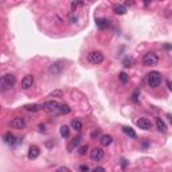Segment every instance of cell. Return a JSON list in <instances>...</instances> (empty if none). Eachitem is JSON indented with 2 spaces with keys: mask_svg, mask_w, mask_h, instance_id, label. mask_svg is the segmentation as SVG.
Here are the masks:
<instances>
[{
  "mask_svg": "<svg viewBox=\"0 0 172 172\" xmlns=\"http://www.w3.org/2000/svg\"><path fill=\"white\" fill-rule=\"evenodd\" d=\"M160 82H161V74L159 71H151L149 74H148V85L151 87H157L160 85Z\"/></svg>",
  "mask_w": 172,
  "mask_h": 172,
  "instance_id": "4",
  "label": "cell"
},
{
  "mask_svg": "<svg viewBox=\"0 0 172 172\" xmlns=\"http://www.w3.org/2000/svg\"><path fill=\"white\" fill-rule=\"evenodd\" d=\"M63 69H65V65H63V62L59 61V62L52 63L50 67H48V73L51 75H59L63 71Z\"/></svg>",
  "mask_w": 172,
  "mask_h": 172,
  "instance_id": "6",
  "label": "cell"
},
{
  "mask_svg": "<svg viewBox=\"0 0 172 172\" xmlns=\"http://www.w3.org/2000/svg\"><path fill=\"white\" fill-rule=\"evenodd\" d=\"M147 147H148V143H147V141H144V143H143V148H144V149H145V148H147Z\"/></svg>",
  "mask_w": 172,
  "mask_h": 172,
  "instance_id": "34",
  "label": "cell"
},
{
  "mask_svg": "<svg viewBox=\"0 0 172 172\" xmlns=\"http://www.w3.org/2000/svg\"><path fill=\"white\" fill-rule=\"evenodd\" d=\"M157 62H159V58H157V55L155 52H148V54H145L143 58L144 66H155V65H157Z\"/></svg>",
  "mask_w": 172,
  "mask_h": 172,
  "instance_id": "5",
  "label": "cell"
},
{
  "mask_svg": "<svg viewBox=\"0 0 172 172\" xmlns=\"http://www.w3.org/2000/svg\"><path fill=\"white\" fill-rule=\"evenodd\" d=\"M10 125H11V128H13V129H24V126H26V121H24L22 117H15V118H12L11 120Z\"/></svg>",
  "mask_w": 172,
  "mask_h": 172,
  "instance_id": "8",
  "label": "cell"
},
{
  "mask_svg": "<svg viewBox=\"0 0 172 172\" xmlns=\"http://www.w3.org/2000/svg\"><path fill=\"white\" fill-rule=\"evenodd\" d=\"M79 170L82 171V172H87V171H89V167H87V166H85V164H83V166H81V167H79Z\"/></svg>",
  "mask_w": 172,
  "mask_h": 172,
  "instance_id": "31",
  "label": "cell"
},
{
  "mask_svg": "<svg viewBox=\"0 0 172 172\" xmlns=\"http://www.w3.org/2000/svg\"><path fill=\"white\" fill-rule=\"evenodd\" d=\"M70 106L67 104H63V105H61V110H59V114H69L70 113Z\"/></svg>",
  "mask_w": 172,
  "mask_h": 172,
  "instance_id": "22",
  "label": "cell"
},
{
  "mask_svg": "<svg viewBox=\"0 0 172 172\" xmlns=\"http://www.w3.org/2000/svg\"><path fill=\"white\" fill-rule=\"evenodd\" d=\"M71 126H73V129H75L77 132H79L81 129H82V122H81L79 120H73L71 121Z\"/></svg>",
  "mask_w": 172,
  "mask_h": 172,
  "instance_id": "19",
  "label": "cell"
},
{
  "mask_svg": "<svg viewBox=\"0 0 172 172\" xmlns=\"http://www.w3.org/2000/svg\"><path fill=\"white\" fill-rule=\"evenodd\" d=\"M112 141H113V137H112L110 135H102V136H101V139H100L101 145H104V147L110 145Z\"/></svg>",
  "mask_w": 172,
  "mask_h": 172,
  "instance_id": "12",
  "label": "cell"
},
{
  "mask_svg": "<svg viewBox=\"0 0 172 172\" xmlns=\"http://www.w3.org/2000/svg\"><path fill=\"white\" fill-rule=\"evenodd\" d=\"M26 108L29 112H38V110H42V108H40V105H36V104H34V105H26Z\"/></svg>",
  "mask_w": 172,
  "mask_h": 172,
  "instance_id": "20",
  "label": "cell"
},
{
  "mask_svg": "<svg viewBox=\"0 0 172 172\" xmlns=\"http://www.w3.org/2000/svg\"><path fill=\"white\" fill-rule=\"evenodd\" d=\"M118 77H120V81H121L122 83H126V81H128V75H126L124 71H121V73H120V75H118Z\"/></svg>",
  "mask_w": 172,
  "mask_h": 172,
  "instance_id": "25",
  "label": "cell"
},
{
  "mask_svg": "<svg viewBox=\"0 0 172 172\" xmlns=\"http://www.w3.org/2000/svg\"><path fill=\"white\" fill-rule=\"evenodd\" d=\"M86 149H87V147H86V145L81 147V148H79V155H81V156L85 155V153H86Z\"/></svg>",
  "mask_w": 172,
  "mask_h": 172,
  "instance_id": "28",
  "label": "cell"
},
{
  "mask_svg": "<svg viewBox=\"0 0 172 172\" xmlns=\"http://www.w3.org/2000/svg\"><path fill=\"white\" fill-rule=\"evenodd\" d=\"M122 132H124L125 135H128L129 137H132V139L136 137V132L133 131L131 126H122Z\"/></svg>",
  "mask_w": 172,
  "mask_h": 172,
  "instance_id": "17",
  "label": "cell"
},
{
  "mask_svg": "<svg viewBox=\"0 0 172 172\" xmlns=\"http://www.w3.org/2000/svg\"><path fill=\"white\" fill-rule=\"evenodd\" d=\"M59 132H61L62 137H65V139H67L69 135H70V131H69V126L67 125H62L61 129H59Z\"/></svg>",
  "mask_w": 172,
  "mask_h": 172,
  "instance_id": "18",
  "label": "cell"
},
{
  "mask_svg": "<svg viewBox=\"0 0 172 172\" xmlns=\"http://www.w3.org/2000/svg\"><path fill=\"white\" fill-rule=\"evenodd\" d=\"M96 24H97L98 29L104 30V29H106V27L109 26V20L104 19V17H98V19H96Z\"/></svg>",
  "mask_w": 172,
  "mask_h": 172,
  "instance_id": "13",
  "label": "cell"
},
{
  "mask_svg": "<svg viewBox=\"0 0 172 172\" xmlns=\"http://www.w3.org/2000/svg\"><path fill=\"white\" fill-rule=\"evenodd\" d=\"M57 172H71V171H70L67 167H59Z\"/></svg>",
  "mask_w": 172,
  "mask_h": 172,
  "instance_id": "29",
  "label": "cell"
},
{
  "mask_svg": "<svg viewBox=\"0 0 172 172\" xmlns=\"http://www.w3.org/2000/svg\"><path fill=\"white\" fill-rule=\"evenodd\" d=\"M70 20H71V23H74L75 20H77V16H74V15H71V17H70Z\"/></svg>",
  "mask_w": 172,
  "mask_h": 172,
  "instance_id": "33",
  "label": "cell"
},
{
  "mask_svg": "<svg viewBox=\"0 0 172 172\" xmlns=\"http://www.w3.org/2000/svg\"><path fill=\"white\" fill-rule=\"evenodd\" d=\"M121 161H122V167H124V168H125V167H126V160H124V159H122Z\"/></svg>",
  "mask_w": 172,
  "mask_h": 172,
  "instance_id": "35",
  "label": "cell"
},
{
  "mask_svg": "<svg viewBox=\"0 0 172 172\" xmlns=\"http://www.w3.org/2000/svg\"><path fill=\"white\" fill-rule=\"evenodd\" d=\"M92 172H105V168H102V167H96Z\"/></svg>",
  "mask_w": 172,
  "mask_h": 172,
  "instance_id": "30",
  "label": "cell"
},
{
  "mask_svg": "<svg viewBox=\"0 0 172 172\" xmlns=\"http://www.w3.org/2000/svg\"><path fill=\"white\" fill-rule=\"evenodd\" d=\"M87 61L92 65H100L104 61V54L101 51H90L87 54Z\"/></svg>",
  "mask_w": 172,
  "mask_h": 172,
  "instance_id": "3",
  "label": "cell"
},
{
  "mask_svg": "<svg viewBox=\"0 0 172 172\" xmlns=\"http://www.w3.org/2000/svg\"><path fill=\"white\" fill-rule=\"evenodd\" d=\"M136 124H137V126L140 129H144V131H151L152 129V122H151V120H148V118H139L137 121H136Z\"/></svg>",
  "mask_w": 172,
  "mask_h": 172,
  "instance_id": "7",
  "label": "cell"
},
{
  "mask_svg": "<svg viewBox=\"0 0 172 172\" xmlns=\"http://www.w3.org/2000/svg\"><path fill=\"white\" fill-rule=\"evenodd\" d=\"M90 157H92V160H94V161H100L104 157V151L101 148H93L90 151Z\"/></svg>",
  "mask_w": 172,
  "mask_h": 172,
  "instance_id": "9",
  "label": "cell"
},
{
  "mask_svg": "<svg viewBox=\"0 0 172 172\" xmlns=\"http://www.w3.org/2000/svg\"><path fill=\"white\" fill-rule=\"evenodd\" d=\"M83 3L82 2H73L71 3V8H73V11H74V10H77V7H79V6H82Z\"/></svg>",
  "mask_w": 172,
  "mask_h": 172,
  "instance_id": "26",
  "label": "cell"
},
{
  "mask_svg": "<svg viewBox=\"0 0 172 172\" xmlns=\"http://www.w3.org/2000/svg\"><path fill=\"white\" fill-rule=\"evenodd\" d=\"M139 93H140V90L139 89H136L135 92H133V94H132V102H135V104H139Z\"/></svg>",
  "mask_w": 172,
  "mask_h": 172,
  "instance_id": "23",
  "label": "cell"
},
{
  "mask_svg": "<svg viewBox=\"0 0 172 172\" xmlns=\"http://www.w3.org/2000/svg\"><path fill=\"white\" fill-rule=\"evenodd\" d=\"M34 85V75H26L24 78L22 79V89L23 90H27V89H30L31 86Z\"/></svg>",
  "mask_w": 172,
  "mask_h": 172,
  "instance_id": "10",
  "label": "cell"
},
{
  "mask_svg": "<svg viewBox=\"0 0 172 172\" xmlns=\"http://www.w3.org/2000/svg\"><path fill=\"white\" fill-rule=\"evenodd\" d=\"M39 153H40V151L36 145H31L30 149H29V155L27 156H29V159H36V157L39 156Z\"/></svg>",
  "mask_w": 172,
  "mask_h": 172,
  "instance_id": "11",
  "label": "cell"
},
{
  "mask_svg": "<svg viewBox=\"0 0 172 172\" xmlns=\"http://www.w3.org/2000/svg\"><path fill=\"white\" fill-rule=\"evenodd\" d=\"M3 139H4V141H6L7 144H10V145H15V144H16V141H15V140H16V137L12 135L11 132H7Z\"/></svg>",
  "mask_w": 172,
  "mask_h": 172,
  "instance_id": "14",
  "label": "cell"
},
{
  "mask_svg": "<svg viewBox=\"0 0 172 172\" xmlns=\"http://www.w3.org/2000/svg\"><path fill=\"white\" fill-rule=\"evenodd\" d=\"M132 63H133V59L129 58V57H126L124 61H122V65H124L125 67H129V66H132Z\"/></svg>",
  "mask_w": 172,
  "mask_h": 172,
  "instance_id": "24",
  "label": "cell"
},
{
  "mask_svg": "<svg viewBox=\"0 0 172 172\" xmlns=\"http://www.w3.org/2000/svg\"><path fill=\"white\" fill-rule=\"evenodd\" d=\"M15 85V75L13 74H4L0 81V89L2 92H7Z\"/></svg>",
  "mask_w": 172,
  "mask_h": 172,
  "instance_id": "1",
  "label": "cell"
},
{
  "mask_svg": "<svg viewBox=\"0 0 172 172\" xmlns=\"http://www.w3.org/2000/svg\"><path fill=\"white\" fill-rule=\"evenodd\" d=\"M79 137H77V139H74V140H71V143H70V145L67 147V149L70 151V152H71L73 149H74V147H78L79 145Z\"/></svg>",
  "mask_w": 172,
  "mask_h": 172,
  "instance_id": "21",
  "label": "cell"
},
{
  "mask_svg": "<svg viewBox=\"0 0 172 172\" xmlns=\"http://www.w3.org/2000/svg\"><path fill=\"white\" fill-rule=\"evenodd\" d=\"M62 96H63V93L61 90H55V92L51 93V97H62Z\"/></svg>",
  "mask_w": 172,
  "mask_h": 172,
  "instance_id": "27",
  "label": "cell"
},
{
  "mask_svg": "<svg viewBox=\"0 0 172 172\" xmlns=\"http://www.w3.org/2000/svg\"><path fill=\"white\" fill-rule=\"evenodd\" d=\"M113 11L117 15H124V13H126V7H125V4H117L113 7Z\"/></svg>",
  "mask_w": 172,
  "mask_h": 172,
  "instance_id": "15",
  "label": "cell"
},
{
  "mask_svg": "<svg viewBox=\"0 0 172 172\" xmlns=\"http://www.w3.org/2000/svg\"><path fill=\"white\" fill-rule=\"evenodd\" d=\"M42 110L44 112H50V113H57L59 114V110H61V104L57 102V101H47V102L40 105Z\"/></svg>",
  "mask_w": 172,
  "mask_h": 172,
  "instance_id": "2",
  "label": "cell"
},
{
  "mask_svg": "<svg viewBox=\"0 0 172 172\" xmlns=\"http://www.w3.org/2000/svg\"><path fill=\"white\" fill-rule=\"evenodd\" d=\"M156 128L159 132H166L167 131V126H166V122H164L161 118H156Z\"/></svg>",
  "mask_w": 172,
  "mask_h": 172,
  "instance_id": "16",
  "label": "cell"
},
{
  "mask_svg": "<svg viewBox=\"0 0 172 172\" xmlns=\"http://www.w3.org/2000/svg\"><path fill=\"white\" fill-rule=\"evenodd\" d=\"M167 86H168V89L172 92V82H171V81H168V82H167Z\"/></svg>",
  "mask_w": 172,
  "mask_h": 172,
  "instance_id": "32",
  "label": "cell"
}]
</instances>
